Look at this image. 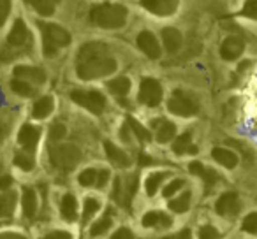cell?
<instances>
[{
	"instance_id": "obj_1",
	"label": "cell",
	"mask_w": 257,
	"mask_h": 239,
	"mask_svg": "<svg viewBox=\"0 0 257 239\" xmlns=\"http://www.w3.org/2000/svg\"><path fill=\"white\" fill-rule=\"evenodd\" d=\"M76 71L81 79H97L116 71V60L102 43H88L79 50Z\"/></svg>"
},
{
	"instance_id": "obj_2",
	"label": "cell",
	"mask_w": 257,
	"mask_h": 239,
	"mask_svg": "<svg viewBox=\"0 0 257 239\" xmlns=\"http://www.w3.org/2000/svg\"><path fill=\"white\" fill-rule=\"evenodd\" d=\"M90 20L102 29H120L127 20V9L120 4H102L97 6L90 13Z\"/></svg>"
},
{
	"instance_id": "obj_3",
	"label": "cell",
	"mask_w": 257,
	"mask_h": 239,
	"mask_svg": "<svg viewBox=\"0 0 257 239\" xmlns=\"http://www.w3.org/2000/svg\"><path fill=\"white\" fill-rule=\"evenodd\" d=\"M39 27L43 32V44L46 57H53L60 48H65L71 43V36L62 27L55 25V23H39Z\"/></svg>"
},
{
	"instance_id": "obj_4",
	"label": "cell",
	"mask_w": 257,
	"mask_h": 239,
	"mask_svg": "<svg viewBox=\"0 0 257 239\" xmlns=\"http://www.w3.org/2000/svg\"><path fill=\"white\" fill-rule=\"evenodd\" d=\"M51 164L60 171H72L81 158V151L74 144H57L50 150Z\"/></svg>"
},
{
	"instance_id": "obj_5",
	"label": "cell",
	"mask_w": 257,
	"mask_h": 239,
	"mask_svg": "<svg viewBox=\"0 0 257 239\" xmlns=\"http://www.w3.org/2000/svg\"><path fill=\"white\" fill-rule=\"evenodd\" d=\"M168 109L173 114L187 118V116H194L199 111V104H197V100L190 93L183 92V90H176V92H173L171 99H169Z\"/></svg>"
},
{
	"instance_id": "obj_6",
	"label": "cell",
	"mask_w": 257,
	"mask_h": 239,
	"mask_svg": "<svg viewBox=\"0 0 257 239\" xmlns=\"http://www.w3.org/2000/svg\"><path fill=\"white\" fill-rule=\"evenodd\" d=\"M71 99L93 114H100L104 111V107H106L104 95H100L99 92H93V90H90V92H86V90H74L71 93Z\"/></svg>"
},
{
	"instance_id": "obj_7",
	"label": "cell",
	"mask_w": 257,
	"mask_h": 239,
	"mask_svg": "<svg viewBox=\"0 0 257 239\" xmlns=\"http://www.w3.org/2000/svg\"><path fill=\"white\" fill-rule=\"evenodd\" d=\"M162 100V86L154 78H145L140 85V102L145 106L155 107Z\"/></svg>"
},
{
	"instance_id": "obj_8",
	"label": "cell",
	"mask_w": 257,
	"mask_h": 239,
	"mask_svg": "<svg viewBox=\"0 0 257 239\" xmlns=\"http://www.w3.org/2000/svg\"><path fill=\"white\" fill-rule=\"evenodd\" d=\"M136 186H138V178L136 176H128L127 181L123 185V179L116 178L114 179V188H113V197L116 202L123 204L125 207L131 206V199L136 193Z\"/></svg>"
},
{
	"instance_id": "obj_9",
	"label": "cell",
	"mask_w": 257,
	"mask_h": 239,
	"mask_svg": "<svg viewBox=\"0 0 257 239\" xmlns=\"http://www.w3.org/2000/svg\"><path fill=\"white\" fill-rule=\"evenodd\" d=\"M30 32L27 29V25L22 22V20H16L15 27H13L11 34L8 37V46L11 50H18V51H23L27 48H30Z\"/></svg>"
},
{
	"instance_id": "obj_10",
	"label": "cell",
	"mask_w": 257,
	"mask_h": 239,
	"mask_svg": "<svg viewBox=\"0 0 257 239\" xmlns=\"http://www.w3.org/2000/svg\"><path fill=\"white\" fill-rule=\"evenodd\" d=\"M138 46H140V50L143 51L148 58H152V60L161 58V46H159V41L155 39L154 34L148 32V30H145V32H141L140 36H138Z\"/></svg>"
},
{
	"instance_id": "obj_11",
	"label": "cell",
	"mask_w": 257,
	"mask_h": 239,
	"mask_svg": "<svg viewBox=\"0 0 257 239\" xmlns=\"http://www.w3.org/2000/svg\"><path fill=\"white\" fill-rule=\"evenodd\" d=\"M141 6L157 16H169L178 9V0H141Z\"/></svg>"
},
{
	"instance_id": "obj_12",
	"label": "cell",
	"mask_w": 257,
	"mask_h": 239,
	"mask_svg": "<svg viewBox=\"0 0 257 239\" xmlns=\"http://www.w3.org/2000/svg\"><path fill=\"white\" fill-rule=\"evenodd\" d=\"M245 50V43H243L241 37L238 36H231L222 43L220 46V57L224 60H236L239 55Z\"/></svg>"
},
{
	"instance_id": "obj_13",
	"label": "cell",
	"mask_w": 257,
	"mask_h": 239,
	"mask_svg": "<svg viewBox=\"0 0 257 239\" xmlns=\"http://www.w3.org/2000/svg\"><path fill=\"white\" fill-rule=\"evenodd\" d=\"M15 76H16V79L34 83V85H43V83L46 81V74H44L43 69L29 67V65H20V67H16Z\"/></svg>"
},
{
	"instance_id": "obj_14",
	"label": "cell",
	"mask_w": 257,
	"mask_h": 239,
	"mask_svg": "<svg viewBox=\"0 0 257 239\" xmlns=\"http://www.w3.org/2000/svg\"><path fill=\"white\" fill-rule=\"evenodd\" d=\"M215 211L222 216H227V214H236L239 211V199L236 193L227 192L217 200L215 204Z\"/></svg>"
},
{
	"instance_id": "obj_15",
	"label": "cell",
	"mask_w": 257,
	"mask_h": 239,
	"mask_svg": "<svg viewBox=\"0 0 257 239\" xmlns=\"http://www.w3.org/2000/svg\"><path fill=\"white\" fill-rule=\"evenodd\" d=\"M39 129H36L32 125H23L18 134V141L27 151H34L37 146V141H39Z\"/></svg>"
},
{
	"instance_id": "obj_16",
	"label": "cell",
	"mask_w": 257,
	"mask_h": 239,
	"mask_svg": "<svg viewBox=\"0 0 257 239\" xmlns=\"http://www.w3.org/2000/svg\"><path fill=\"white\" fill-rule=\"evenodd\" d=\"M189 169H190V172H192V174H197L199 178H203V181H204V185H206L208 192H210L211 186H213L215 183L218 181V174H217V172L211 171V169H208V167H204V165L199 164V162H192V164L189 165Z\"/></svg>"
},
{
	"instance_id": "obj_17",
	"label": "cell",
	"mask_w": 257,
	"mask_h": 239,
	"mask_svg": "<svg viewBox=\"0 0 257 239\" xmlns=\"http://www.w3.org/2000/svg\"><path fill=\"white\" fill-rule=\"evenodd\" d=\"M104 150H106L107 158H109L114 165H118V167H128V165H131V158L127 157V153L121 151L118 146H114L113 143L104 141Z\"/></svg>"
},
{
	"instance_id": "obj_18",
	"label": "cell",
	"mask_w": 257,
	"mask_h": 239,
	"mask_svg": "<svg viewBox=\"0 0 257 239\" xmlns=\"http://www.w3.org/2000/svg\"><path fill=\"white\" fill-rule=\"evenodd\" d=\"M211 157H213V160H217L218 164L224 165V167H227V169L236 167V164H238L236 153L231 150H227V148H213Z\"/></svg>"
},
{
	"instance_id": "obj_19",
	"label": "cell",
	"mask_w": 257,
	"mask_h": 239,
	"mask_svg": "<svg viewBox=\"0 0 257 239\" xmlns=\"http://www.w3.org/2000/svg\"><path fill=\"white\" fill-rule=\"evenodd\" d=\"M162 41H164V46L169 53H176L182 46V34L176 29L168 27V29L162 30Z\"/></svg>"
},
{
	"instance_id": "obj_20",
	"label": "cell",
	"mask_w": 257,
	"mask_h": 239,
	"mask_svg": "<svg viewBox=\"0 0 257 239\" xmlns=\"http://www.w3.org/2000/svg\"><path fill=\"white\" fill-rule=\"evenodd\" d=\"M154 127L157 129V141L159 143H169L175 137L176 127L168 120H155Z\"/></svg>"
},
{
	"instance_id": "obj_21",
	"label": "cell",
	"mask_w": 257,
	"mask_h": 239,
	"mask_svg": "<svg viewBox=\"0 0 257 239\" xmlns=\"http://www.w3.org/2000/svg\"><path fill=\"white\" fill-rule=\"evenodd\" d=\"M171 218L161 211H150L143 216V227H169Z\"/></svg>"
},
{
	"instance_id": "obj_22",
	"label": "cell",
	"mask_w": 257,
	"mask_h": 239,
	"mask_svg": "<svg viewBox=\"0 0 257 239\" xmlns=\"http://www.w3.org/2000/svg\"><path fill=\"white\" fill-rule=\"evenodd\" d=\"M173 151L178 153V155L197 153V148L192 144V137H190V134H182V136L176 137V141L173 143Z\"/></svg>"
},
{
	"instance_id": "obj_23",
	"label": "cell",
	"mask_w": 257,
	"mask_h": 239,
	"mask_svg": "<svg viewBox=\"0 0 257 239\" xmlns=\"http://www.w3.org/2000/svg\"><path fill=\"white\" fill-rule=\"evenodd\" d=\"M51 111H53V99L51 97H43V99H39L34 104L32 116L37 118V120H43L48 114H51Z\"/></svg>"
},
{
	"instance_id": "obj_24",
	"label": "cell",
	"mask_w": 257,
	"mask_h": 239,
	"mask_svg": "<svg viewBox=\"0 0 257 239\" xmlns=\"http://www.w3.org/2000/svg\"><path fill=\"white\" fill-rule=\"evenodd\" d=\"M37 211V195L32 188L23 190V213L25 216L32 218Z\"/></svg>"
},
{
	"instance_id": "obj_25",
	"label": "cell",
	"mask_w": 257,
	"mask_h": 239,
	"mask_svg": "<svg viewBox=\"0 0 257 239\" xmlns=\"http://www.w3.org/2000/svg\"><path fill=\"white\" fill-rule=\"evenodd\" d=\"M76 207H78V202H76L74 195L67 193V195L62 199V206H60L62 216H64L65 220H69V221L76 220Z\"/></svg>"
},
{
	"instance_id": "obj_26",
	"label": "cell",
	"mask_w": 257,
	"mask_h": 239,
	"mask_svg": "<svg viewBox=\"0 0 257 239\" xmlns=\"http://www.w3.org/2000/svg\"><path fill=\"white\" fill-rule=\"evenodd\" d=\"M107 86H109L111 93H114L116 97H123V95H127L128 90H131V81H128L125 76H118L113 81H109Z\"/></svg>"
},
{
	"instance_id": "obj_27",
	"label": "cell",
	"mask_w": 257,
	"mask_h": 239,
	"mask_svg": "<svg viewBox=\"0 0 257 239\" xmlns=\"http://www.w3.org/2000/svg\"><path fill=\"white\" fill-rule=\"evenodd\" d=\"M15 204H16L15 193H4V195H0V218L11 216L13 211H15Z\"/></svg>"
},
{
	"instance_id": "obj_28",
	"label": "cell",
	"mask_w": 257,
	"mask_h": 239,
	"mask_svg": "<svg viewBox=\"0 0 257 239\" xmlns=\"http://www.w3.org/2000/svg\"><path fill=\"white\" fill-rule=\"evenodd\" d=\"M30 4L34 6V9H36L41 16H51L55 11L57 0H30Z\"/></svg>"
},
{
	"instance_id": "obj_29",
	"label": "cell",
	"mask_w": 257,
	"mask_h": 239,
	"mask_svg": "<svg viewBox=\"0 0 257 239\" xmlns=\"http://www.w3.org/2000/svg\"><path fill=\"white\" fill-rule=\"evenodd\" d=\"M169 207H171V211H175V213H185V211H189V207H190V192L182 193V195L176 197L175 200H171V202H169Z\"/></svg>"
},
{
	"instance_id": "obj_30",
	"label": "cell",
	"mask_w": 257,
	"mask_h": 239,
	"mask_svg": "<svg viewBox=\"0 0 257 239\" xmlns=\"http://www.w3.org/2000/svg\"><path fill=\"white\" fill-rule=\"evenodd\" d=\"M127 125L131 127V130H133V132L136 134V137L140 141H143V143H148V141L152 139L150 132H148V130L145 129V127L141 125V123H138L136 120H134V118H131V116L127 118Z\"/></svg>"
},
{
	"instance_id": "obj_31",
	"label": "cell",
	"mask_w": 257,
	"mask_h": 239,
	"mask_svg": "<svg viewBox=\"0 0 257 239\" xmlns=\"http://www.w3.org/2000/svg\"><path fill=\"white\" fill-rule=\"evenodd\" d=\"M166 178V172H154V174H150L147 178V193L148 195H155V192H157V188L161 186L162 179Z\"/></svg>"
},
{
	"instance_id": "obj_32",
	"label": "cell",
	"mask_w": 257,
	"mask_h": 239,
	"mask_svg": "<svg viewBox=\"0 0 257 239\" xmlns=\"http://www.w3.org/2000/svg\"><path fill=\"white\" fill-rule=\"evenodd\" d=\"M11 88H13V92H16L22 97H32L34 92H36V90L30 86V83L22 81V79H15V81H11Z\"/></svg>"
},
{
	"instance_id": "obj_33",
	"label": "cell",
	"mask_w": 257,
	"mask_h": 239,
	"mask_svg": "<svg viewBox=\"0 0 257 239\" xmlns=\"http://www.w3.org/2000/svg\"><path fill=\"white\" fill-rule=\"evenodd\" d=\"M99 207H100L99 202H97L95 199H90V197H88V199L85 200V209H83V221H85V223H86V221H90V218H92L93 214L99 211Z\"/></svg>"
},
{
	"instance_id": "obj_34",
	"label": "cell",
	"mask_w": 257,
	"mask_h": 239,
	"mask_svg": "<svg viewBox=\"0 0 257 239\" xmlns=\"http://www.w3.org/2000/svg\"><path fill=\"white\" fill-rule=\"evenodd\" d=\"M15 164L18 165L20 169H23V171H32L34 169V158L27 153H18L15 158Z\"/></svg>"
},
{
	"instance_id": "obj_35",
	"label": "cell",
	"mask_w": 257,
	"mask_h": 239,
	"mask_svg": "<svg viewBox=\"0 0 257 239\" xmlns=\"http://www.w3.org/2000/svg\"><path fill=\"white\" fill-rule=\"evenodd\" d=\"M79 183H81L83 186H92L95 185L97 181V171L95 169H85V171L79 174Z\"/></svg>"
},
{
	"instance_id": "obj_36",
	"label": "cell",
	"mask_w": 257,
	"mask_h": 239,
	"mask_svg": "<svg viewBox=\"0 0 257 239\" xmlns=\"http://www.w3.org/2000/svg\"><path fill=\"white\" fill-rule=\"evenodd\" d=\"M111 227V220L109 218H102V220H99V221H95L93 223V227H92V230H90V234L95 237V235H102L104 232H107V228Z\"/></svg>"
},
{
	"instance_id": "obj_37",
	"label": "cell",
	"mask_w": 257,
	"mask_h": 239,
	"mask_svg": "<svg viewBox=\"0 0 257 239\" xmlns=\"http://www.w3.org/2000/svg\"><path fill=\"white\" fill-rule=\"evenodd\" d=\"M243 230L250 232V234H257V213H250L248 216L243 220Z\"/></svg>"
},
{
	"instance_id": "obj_38",
	"label": "cell",
	"mask_w": 257,
	"mask_h": 239,
	"mask_svg": "<svg viewBox=\"0 0 257 239\" xmlns=\"http://www.w3.org/2000/svg\"><path fill=\"white\" fill-rule=\"evenodd\" d=\"M241 15L246 16V18L257 20V0H246L245 6H243Z\"/></svg>"
},
{
	"instance_id": "obj_39",
	"label": "cell",
	"mask_w": 257,
	"mask_h": 239,
	"mask_svg": "<svg viewBox=\"0 0 257 239\" xmlns=\"http://www.w3.org/2000/svg\"><path fill=\"white\" fill-rule=\"evenodd\" d=\"M199 239H218V230L211 225H204L199 230Z\"/></svg>"
},
{
	"instance_id": "obj_40",
	"label": "cell",
	"mask_w": 257,
	"mask_h": 239,
	"mask_svg": "<svg viewBox=\"0 0 257 239\" xmlns=\"http://www.w3.org/2000/svg\"><path fill=\"white\" fill-rule=\"evenodd\" d=\"M11 11V0H0V27L4 25Z\"/></svg>"
},
{
	"instance_id": "obj_41",
	"label": "cell",
	"mask_w": 257,
	"mask_h": 239,
	"mask_svg": "<svg viewBox=\"0 0 257 239\" xmlns=\"http://www.w3.org/2000/svg\"><path fill=\"white\" fill-rule=\"evenodd\" d=\"M183 185H185V181H183V179H175V181H171V183H169V185L164 188V197H171L173 193L178 192V190L182 188Z\"/></svg>"
},
{
	"instance_id": "obj_42",
	"label": "cell",
	"mask_w": 257,
	"mask_h": 239,
	"mask_svg": "<svg viewBox=\"0 0 257 239\" xmlns=\"http://www.w3.org/2000/svg\"><path fill=\"white\" fill-rule=\"evenodd\" d=\"M50 136H51V139H55V141L62 139V137L65 136V127L62 125V123H55L50 130Z\"/></svg>"
},
{
	"instance_id": "obj_43",
	"label": "cell",
	"mask_w": 257,
	"mask_h": 239,
	"mask_svg": "<svg viewBox=\"0 0 257 239\" xmlns=\"http://www.w3.org/2000/svg\"><path fill=\"white\" fill-rule=\"evenodd\" d=\"M107 179H109V171H107V169L97 171V181H95V185L99 186V188H102V186L106 185Z\"/></svg>"
},
{
	"instance_id": "obj_44",
	"label": "cell",
	"mask_w": 257,
	"mask_h": 239,
	"mask_svg": "<svg viewBox=\"0 0 257 239\" xmlns=\"http://www.w3.org/2000/svg\"><path fill=\"white\" fill-rule=\"evenodd\" d=\"M113 239H134V234L128 228H118L116 232H114Z\"/></svg>"
},
{
	"instance_id": "obj_45",
	"label": "cell",
	"mask_w": 257,
	"mask_h": 239,
	"mask_svg": "<svg viewBox=\"0 0 257 239\" xmlns=\"http://www.w3.org/2000/svg\"><path fill=\"white\" fill-rule=\"evenodd\" d=\"M44 239H71V234H69V232L58 230V232H51V234H48Z\"/></svg>"
},
{
	"instance_id": "obj_46",
	"label": "cell",
	"mask_w": 257,
	"mask_h": 239,
	"mask_svg": "<svg viewBox=\"0 0 257 239\" xmlns=\"http://www.w3.org/2000/svg\"><path fill=\"white\" fill-rule=\"evenodd\" d=\"M164 239H192V234H190L189 228H185V230L178 232V234H175V235H169V237H164Z\"/></svg>"
},
{
	"instance_id": "obj_47",
	"label": "cell",
	"mask_w": 257,
	"mask_h": 239,
	"mask_svg": "<svg viewBox=\"0 0 257 239\" xmlns=\"http://www.w3.org/2000/svg\"><path fill=\"white\" fill-rule=\"evenodd\" d=\"M13 185L11 176H0V190H8Z\"/></svg>"
},
{
	"instance_id": "obj_48",
	"label": "cell",
	"mask_w": 257,
	"mask_h": 239,
	"mask_svg": "<svg viewBox=\"0 0 257 239\" xmlns=\"http://www.w3.org/2000/svg\"><path fill=\"white\" fill-rule=\"evenodd\" d=\"M0 239H25L22 234H15V232H4L0 234Z\"/></svg>"
},
{
	"instance_id": "obj_49",
	"label": "cell",
	"mask_w": 257,
	"mask_h": 239,
	"mask_svg": "<svg viewBox=\"0 0 257 239\" xmlns=\"http://www.w3.org/2000/svg\"><path fill=\"white\" fill-rule=\"evenodd\" d=\"M150 158H148V157H145V155H141V164H150Z\"/></svg>"
},
{
	"instance_id": "obj_50",
	"label": "cell",
	"mask_w": 257,
	"mask_h": 239,
	"mask_svg": "<svg viewBox=\"0 0 257 239\" xmlns=\"http://www.w3.org/2000/svg\"><path fill=\"white\" fill-rule=\"evenodd\" d=\"M2 139H4V134H2V130H0V143H2Z\"/></svg>"
},
{
	"instance_id": "obj_51",
	"label": "cell",
	"mask_w": 257,
	"mask_h": 239,
	"mask_svg": "<svg viewBox=\"0 0 257 239\" xmlns=\"http://www.w3.org/2000/svg\"><path fill=\"white\" fill-rule=\"evenodd\" d=\"M255 120H257V97H255Z\"/></svg>"
}]
</instances>
